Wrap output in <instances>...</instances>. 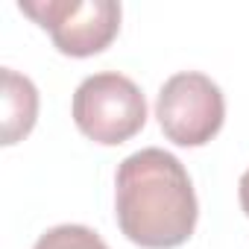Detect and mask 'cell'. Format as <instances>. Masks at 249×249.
I'll list each match as a JSON object with an SVG mask.
<instances>
[{
	"instance_id": "1",
	"label": "cell",
	"mask_w": 249,
	"mask_h": 249,
	"mask_svg": "<svg viewBox=\"0 0 249 249\" xmlns=\"http://www.w3.org/2000/svg\"><path fill=\"white\" fill-rule=\"evenodd\" d=\"M117 226L144 249H176L191 240L199 202L185 164L159 147L138 150L114 173Z\"/></svg>"
},
{
	"instance_id": "2",
	"label": "cell",
	"mask_w": 249,
	"mask_h": 249,
	"mask_svg": "<svg viewBox=\"0 0 249 249\" xmlns=\"http://www.w3.org/2000/svg\"><path fill=\"white\" fill-rule=\"evenodd\" d=\"M71 114L76 129L103 147L135 138L147 123V100L141 88L117 71L91 73L73 91Z\"/></svg>"
},
{
	"instance_id": "3",
	"label": "cell",
	"mask_w": 249,
	"mask_h": 249,
	"mask_svg": "<svg viewBox=\"0 0 249 249\" xmlns=\"http://www.w3.org/2000/svg\"><path fill=\"white\" fill-rule=\"evenodd\" d=\"M18 9L50 33L59 53L88 59L103 53L120 33V3L114 0H21Z\"/></svg>"
},
{
	"instance_id": "4",
	"label": "cell",
	"mask_w": 249,
	"mask_h": 249,
	"mask_svg": "<svg viewBox=\"0 0 249 249\" xmlns=\"http://www.w3.org/2000/svg\"><path fill=\"white\" fill-rule=\"evenodd\" d=\"M156 117L167 141L176 147H202L223 129L226 97L211 76L182 71L161 85Z\"/></svg>"
},
{
	"instance_id": "5",
	"label": "cell",
	"mask_w": 249,
	"mask_h": 249,
	"mask_svg": "<svg viewBox=\"0 0 249 249\" xmlns=\"http://www.w3.org/2000/svg\"><path fill=\"white\" fill-rule=\"evenodd\" d=\"M3 76V144L12 147L18 141H24L38 117V88L33 85L30 76L3 68L0 71Z\"/></svg>"
},
{
	"instance_id": "6",
	"label": "cell",
	"mask_w": 249,
	"mask_h": 249,
	"mask_svg": "<svg viewBox=\"0 0 249 249\" xmlns=\"http://www.w3.org/2000/svg\"><path fill=\"white\" fill-rule=\"evenodd\" d=\"M33 249H108V243L88 226H76V223H65V226H53L47 229Z\"/></svg>"
},
{
	"instance_id": "7",
	"label": "cell",
	"mask_w": 249,
	"mask_h": 249,
	"mask_svg": "<svg viewBox=\"0 0 249 249\" xmlns=\"http://www.w3.org/2000/svg\"><path fill=\"white\" fill-rule=\"evenodd\" d=\"M237 196H240V208H243V214L249 217V170L240 176V188H237Z\"/></svg>"
}]
</instances>
